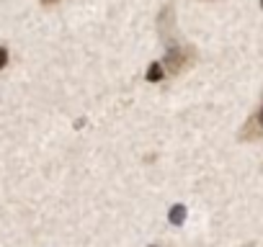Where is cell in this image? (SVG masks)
I'll return each instance as SVG.
<instances>
[{"label":"cell","instance_id":"5","mask_svg":"<svg viewBox=\"0 0 263 247\" xmlns=\"http://www.w3.org/2000/svg\"><path fill=\"white\" fill-rule=\"evenodd\" d=\"M8 65V49L6 47H0V70H3Z\"/></svg>","mask_w":263,"mask_h":247},{"label":"cell","instance_id":"7","mask_svg":"<svg viewBox=\"0 0 263 247\" xmlns=\"http://www.w3.org/2000/svg\"><path fill=\"white\" fill-rule=\"evenodd\" d=\"M150 247H160V244H150Z\"/></svg>","mask_w":263,"mask_h":247},{"label":"cell","instance_id":"2","mask_svg":"<svg viewBox=\"0 0 263 247\" xmlns=\"http://www.w3.org/2000/svg\"><path fill=\"white\" fill-rule=\"evenodd\" d=\"M263 137V106L255 111V116H250L248 118V123L242 127V132H240V139H260Z\"/></svg>","mask_w":263,"mask_h":247},{"label":"cell","instance_id":"1","mask_svg":"<svg viewBox=\"0 0 263 247\" xmlns=\"http://www.w3.org/2000/svg\"><path fill=\"white\" fill-rule=\"evenodd\" d=\"M196 59V52L194 47H186V44H178V42H171L168 44V52H165V59L160 62L163 70H165V77H178L181 72H186Z\"/></svg>","mask_w":263,"mask_h":247},{"label":"cell","instance_id":"4","mask_svg":"<svg viewBox=\"0 0 263 247\" xmlns=\"http://www.w3.org/2000/svg\"><path fill=\"white\" fill-rule=\"evenodd\" d=\"M168 219H171V224H176V227H178V224H183V221H186V206H181V203H176Z\"/></svg>","mask_w":263,"mask_h":247},{"label":"cell","instance_id":"8","mask_svg":"<svg viewBox=\"0 0 263 247\" xmlns=\"http://www.w3.org/2000/svg\"><path fill=\"white\" fill-rule=\"evenodd\" d=\"M260 6H263V0H260Z\"/></svg>","mask_w":263,"mask_h":247},{"label":"cell","instance_id":"6","mask_svg":"<svg viewBox=\"0 0 263 247\" xmlns=\"http://www.w3.org/2000/svg\"><path fill=\"white\" fill-rule=\"evenodd\" d=\"M54 3H60V0H42V6H54Z\"/></svg>","mask_w":263,"mask_h":247},{"label":"cell","instance_id":"3","mask_svg":"<svg viewBox=\"0 0 263 247\" xmlns=\"http://www.w3.org/2000/svg\"><path fill=\"white\" fill-rule=\"evenodd\" d=\"M147 80H150V83H160V80H165V70H163L160 62H153V65H150V70H147Z\"/></svg>","mask_w":263,"mask_h":247}]
</instances>
